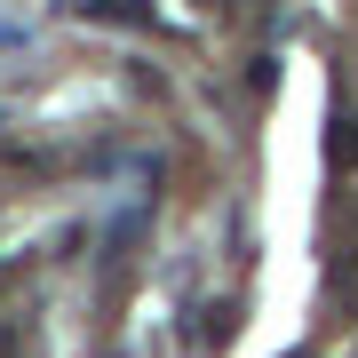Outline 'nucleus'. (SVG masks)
I'll return each instance as SVG.
<instances>
[{
    "label": "nucleus",
    "mask_w": 358,
    "mask_h": 358,
    "mask_svg": "<svg viewBox=\"0 0 358 358\" xmlns=\"http://www.w3.org/2000/svg\"><path fill=\"white\" fill-rule=\"evenodd\" d=\"M72 16H88V24H152V0H72Z\"/></svg>",
    "instance_id": "f257e3e1"
},
{
    "label": "nucleus",
    "mask_w": 358,
    "mask_h": 358,
    "mask_svg": "<svg viewBox=\"0 0 358 358\" xmlns=\"http://www.w3.org/2000/svg\"><path fill=\"white\" fill-rule=\"evenodd\" d=\"M231 327H239V310L215 303V310H207V350H223V343H231Z\"/></svg>",
    "instance_id": "f03ea898"
},
{
    "label": "nucleus",
    "mask_w": 358,
    "mask_h": 358,
    "mask_svg": "<svg viewBox=\"0 0 358 358\" xmlns=\"http://www.w3.org/2000/svg\"><path fill=\"white\" fill-rule=\"evenodd\" d=\"M334 159H350V167H358V120H343V128H334Z\"/></svg>",
    "instance_id": "7ed1b4c3"
},
{
    "label": "nucleus",
    "mask_w": 358,
    "mask_h": 358,
    "mask_svg": "<svg viewBox=\"0 0 358 358\" xmlns=\"http://www.w3.org/2000/svg\"><path fill=\"white\" fill-rule=\"evenodd\" d=\"M287 358H310V350H287Z\"/></svg>",
    "instance_id": "20e7f679"
}]
</instances>
